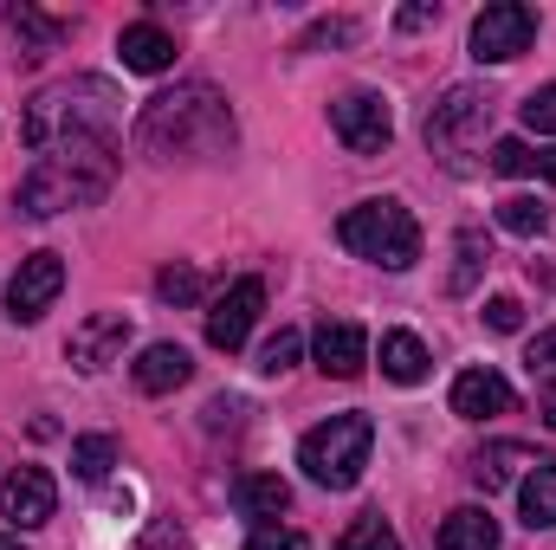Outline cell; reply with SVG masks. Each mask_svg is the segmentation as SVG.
Instances as JSON below:
<instances>
[{
	"label": "cell",
	"mask_w": 556,
	"mask_h": 550,
	"mask_svg": "<svg viewBox=\"0 0 556 550\" xmlns=\"http://www.w3.org/2000/svg\"><path fill=\"white\" fill-rule=\"evenodd\" d=\"M137 149L149 162H194L233 149V104L214 85H175L137 117Z\"/></svg>",
	"instance_id": "cell-1"
},
{
	"label": "cell",
	"mask_w": 556,
	"mask_h": 550,
	"mask_svg": "<svg viewBox=\"0 0 556 550\" xmlns=\"http://www.w3.org/2000/svg\"><path fill=\"white\" fill-rule=\"evenodd\" d=\"M26 149H72V142H111L117 137V85L111 78H65V85H46L33 104H26V124H20Z\"/></svg>",
	"instance_id": "cell-2"
},
{
	"label": "cell",
	"mask_w": 556,
	"mask_h": 550,
	"mask_svg": "<svg viewBox=\"0 0 556 550\" xmlns=\"http://www.w3.org/2000/svg\"><path fill=\"white\" fill-rule=\"evenodd\" d=\"M117 182V155L111 142H72V149H46L26 175H20V214L52 221L65 208H91L104 201Z\"/></svg>",
	"instance_id": "cell-3"
},
{
	"label": "cell",
	"mask_w": 556,
	"mask_h": 550,
	"mask_svg": "<svg viewBox=\"0 0 556 550\" xmlns=\"http://www.w3.org/2000/svg\"><path fill=\"white\" fill-rule=\"evenodd\" d=\"M369 447H376L369 414H330L298 440V466H304V479H317L330 492H350L363 479V466H369Z\"/></svg>",
	"instance_id": "cell-4"
},
{
	"label": "cell",
	"mask_w": 556,
	"mask_h": 550,
	"mask_svg": "<svg viewBox=\"0 0 556 550\" xmlns=\"http://www.w3.org/2000/svg\"><path fill=\"white\" fill-rule=\"evenodd\" d=\"M337 240L356 253V260H376L389 273H408L420 260V227L402 201H356L343 221H337Z\"/></svg>",
	"instance_id": "cell-5"
},
{
	"label": "cell",
	"mask_w": 556,
	"mask_h": 550,
	"mask_svg": "<svg viewBox=\"0 0 556 550\" xmlns=\"http://www.w3.org/2000/svg\"><path fill=\"white\" fill-rule=\"evenodd\" d=\"M492 130V98L472 91V85H453L433 111H427V149L446 162V168H466V155L485 142Z\"/></svg>",
	"instance_id": "cell-6"
},
{
	"label": "cell",
	"mask_w": 556,
	"mask_h": 550,
	"mask_svg": "<svg viewBox=\"0 0 556 550\" xmlns=\"http://www.w3.org/2000/svg\"><path fill=\"white\" fill-rule=\"evenodd\" d=\"M531 39H538V13L525 0H492L472 20V59L479 65H511L518 52H531Z\"/></svg>",
	"instance_id": "cell-7"
},
{
	"label": "cell",
	"mask_w": 556,
	"mask_h": 550,
	"mask_svg": "<svg viewBox=\"0 0 556 550\" xmlns=\"http://www.w3.org/2000/svg\"><path fill=\"white\" fill-rule=\"evenodd\" d=\"M330 130L350 155H382L395 142V111H389L382 91H350V98L330 104Z\"/></svg>",
	"instance_id": "cell-8"
},
{
	"label": "cell",
	"mask_w": 556,
	"mask_h": 550,
	"mask_svg": "<svg viewBox=\"0 0 556 550\" xmlns=\"http://www.w3.org/2000/svg\"><path fill=\"white\" fill-rule=\"evenodd\" d=\"M59 291H65V260L59 253H26L20 273L7 278V317L13 324H39Z\"/></svg>",
	"instance_id": "cell-9"
},
{
	"label": "cell",
	"mask_w": 556,
	"mask_h": 550,
	"mask_svg": "<svg viewBox=\"0 0 556 550\" xmlns=\"http://www.w3.org/2000/svg\"><path fill=\"white\" fill-rule=\"evenodd\" d=\"M260 311H266V285H260V278H233V285L214 298V311H207V343L233 357V350L253 337Z\"/></svg>",
	"instance_id": "cell-10"
},
{
	"label": "cell",
	"mask_w": 556,
	"mask_h": 550,
	"mask_svg": "<svg viewBox=\"0 0 556 550\" xmlns=\"http://www.w3.org/2000/svg\"><path fill=\"white\" fill-rule=\"evenodd\" d=\"M52 512H59V486H52L46 466H13V473L0 479V518H7V525L33 532V525H46Z\"/></svg>",
	"instance_id": "cell-11"
},
{
	"label": "cell",
	"mask_w": 556,
	"mask_h": 550,
	"mask_svg": "<svg viewBox=\"0 0 556 550\" xmlns=\"http://www.w3.org/2000/svg\"><path fill=\"white\" fill-rule=\"evenodd\" d=\"M124 343H130V317H124V311H91V317L72 330L65 357H72V370L98 376L104 363H117V357H124Z\"/></svg>",
	"instance_id": "cell-12"
},
{
	"label": "cell",
	"mask_w": 556,
	"mask_h": 550,
	"mask_svg": "<svg viewBox=\"0 0 556 550\" xmlns=\"http://www.w3.org/2000/svg\"><path fill=\"white\" fill-rule=\"evenodd\" d=\"M317 370L337 376V383H356V376L369 370V330L350 324V317L324 324V330H317Z\"/></svg>",
	"instance_id": "cell-13"
},
{
	"label": "cell",
	"mask_w": 556,
	"mask_h": 550,
	"mask_svg": "<svg viewBox=\"0 0 556 550\" xmlns=\"http://www.w3.org/2000/svg\"><path fill=\"white\" fill-rule=\"evenodd\" d=\"M453 414H459V421L511 414V383H505L498 370H466V376H453Z\"/></svg>",
	"instance_id": "cell-14"
},
{
	"label": "cell",
	"mask_w": 556,
	"mask_h": 550,
	"mask_svg": "<svg viewBox=\"0 0 556 550\" xmlns=\"http://www.w3.org/2000/svg\"><path fill=\"white\" fill-rule=\"evenodd\" d=\"M194 376V357L181 350V343H149L137 357V389L142 396H168V389H181Z\"/></svg>",
	"instance_id": "cell-15"
},
{
	"label": "cell",
	"mask_w": 556,
	"mask_h": 550,
	"mask_svg": "<svg viewBox=\"0 0 556 550\" xmlns=\"http://www.w3.org/2000/svg\"><path fill=\"white\" fill-rule=\"evenodd\" d=\"M117 52H124V72H168L175 65V39L155 26V20H137L117 33Z\"/></svg>",
	"instance_id": "cell-16"
},
{
	"label": "cell",
	"mask_w": 556,
	"mask_h": 550,
	"mask_svg": "<svg viewBox=\"0 0 556 550\" xmlns=\"http://www.w3.org/2000/svg\"><path fill=\"white\" fill-rule=\"evenodd\" d=\"M440 550H498V518L485 505H459L440 518Z\"/></svg>",
	"instance_id": "cell-17"
},
{
	"label": "cell",
	"mask_w": 556,
	"mask_h": 550,
	"mask_svg": "<svg viewBox=\"0 0 556 550\" xmlns=\"http://www.w3.org/2000/svg\"><path fill=\"white\" fill-rule=\"evenodd\" d=\"M518 512H525L531 532H556V460H538L518 479Z\"/></svg>",
	"instance_id": "cell-18"
},
{
	"label": "cell",
	"mask_w": 556,
	"mask_h": 550,
	"mask_svg": "<svg viewBox=\"0 0 556 550\" xmlns=\"http://www.w3.org/2000/svg\"><path fill=\"white\" fill-rule=\"evenodd\" d=\"M518 466H538V453H531V447H518V440H492V447H479V453H472V466H466V473H472L485 492H498V486H511V479H518Z\"/></svg>",
	"instance_id": "cell-19"
},
{
	"label": "cell",
	"mask_w": 556,
	"mask_h": 550,
	"mask_svg": "<svg viewBox=\"0 0 556 550\" xmlns=\"http://www.w3.org/2000/svg\"><path fill=\"white\" fill-rule=\"evenodd\" d=\"M382 376L402 383V389H415L420 376H427V343H420L415 330H389L382 337Z\"/></svg>",
	"instance_id": "cell-20"
},
{
	"label": "cell",
	"mask_w": 556,
	"mask_h": 550,
	"mask_svg": "<svg viewBox=\"0 0 556 550\" xmlns=\"http://www.w3.org/2000/svg\"><path fill=\"white\" fill-rule=\"evenodd\" d=\"M233 505H240L247 518H278V512L291 505V486H285L278 473H247V479L233 486Z\"/></svg>",
	"instance_id": "cell-21"
},
{
	"label": "cell",
	"mask_w": 556,
	"mask_h": 550,
	"mask_svg": "<svg viewBox=\"0 0 556 550\" xmlns=\"http://www.w3.org/2000/svg\"><path fill=\"white\" fill-rule=\"evenodd\" d=\"M492 168H498V175H538V182H556V155L551 149H531L525 137L492 142Z\"/></svg>",
	"instance_id": "cell-22"
},
{
	"label": "cell",
	"mask_w": 556,
	"mask_h": 550,
	"mask_svg": "<svg viewBox=\"0 0 556 550\" xmlns=\"http://www.w3.org/2000/svg\"><path fill=\"white\" fill-rule=\"evenodd\" d=\"M453 253H459V266H453V278H446V291H453V298H466V291L479 285V273H485L492 247H485V234H479V227H466V234L453 240Z\"/></svg>",
	"instance_id": "cell-23"
},
{
	"label": "cell",
	"mask_w": 556,
	"mask_h": 550,
	"mask_svg": "<svg viewBox=\"0 0 556 550\" xmlns=\"http://www.w3.org/2000/svg\"><path fill=\"white\" fill-rule=\"evenodd\" d=\"M498 227L518 234V240H538V234L551 227V208L531 201V195H511V201H498Z\"/></svg>",
	"instance_id": "cell-24"
},
{
	"label": "cell",
	"mask_w": 556,
	"mask_h": 550,
	"mask_svg": "<svg viewBox=\"0 0 556 550\" xmlns=\"http://www.w3.org/2000/svg\"><path fill=\"white\" fill-rule=\"evenodd\" d=\"M111 466H117V440H111V434H85V440H72V473H78V479L98 486Z\"/></svg>",
	"instance_id": "cell-25"
},
{
	"label": "cell",
	"mask_w": 556,
	"mask_h": 550,
	"mask_svg": "<svg viewBox=\"0 0 556 550\" xmlns=\"http://www.w3.org/2000/svg\"><path fill=\"white\" fill-rule=\"evenodd\" d=\"M330 550H402V538H395V525H389L382 512H363Z\"/></svg>",
	"instance_id": "cell-26"
},
{
	"label": "cell",
	"mask_w": 556,
	"mask_h": 550,
	"mask_svg": "<svg viewBox=\"0 0 556 550\" xmlns=\"http://www.w3.org/2000/svg\"><path fill=\"white\" fill-rule=\"evenodd\" d=\"M7 26H13L20 39H33L39 52H46V46H59V39L72 33V20H52V13H39V7H13V13H7Z\"/></svg>",
	"instance_id": "cell-27"
},
{
	"label": "cell",
	"mask_w": 556,
	"mask_h": 550,
	"mask_svg": "<svg viewBox=\"0 0 556 550\" xmlns=\"http://www.w3.org/2000/svg\"><path fill=\"white\" fill-rule=\"evenodd\" d=\"M155 298H162V304H194V298H201V273H194V266H162V273H155Z\"/></svg>",
	"instance_id": "cell-28"
},
{
	"label": "cell",
	"mask_w": 556,
	"mask_h": 550,
	"mask_svg": "<svg viewBox=\"0 0 556 550\" xmlns=\"http://www.w3.org/2000/svg\"><path fill=\"white\" fill-rule=\"evenodd\" d=\"M298 357H304V337H298V330H278V337L260 343V370H266V376H285Z\"/></svg>",
	"instance_id": "cell-29"
},
{
	"label": "cell",
	"mask_w": 556,
	"mask_h": 550,
	"mask_svg": "<svg viewBox=\"0 0 556 550\" xmlns=\"http://www.w3.org/2000/svg\"><path fill=\"white\" fill-rule=\"evenodd\" d=\"M518 111H525V130L531 137H556V85H538Z\"/></svg>",
	"instance_id": "cell-30"
},
{
	"label": "cell",
	"mask_w": 556,
	"mask_h": 550,
	"mask_svg": "<svg viewBox=\"0 0 556 550\" xmlns=\"http://www.w3.org/2000/svg\"><path fill=\"white\" fill-rule=\"evenodd\" d=\"M247 550H311V538L291 532V525H260V532L247 538Z\"/></svg>",
	"instance_id": "cell-31"
},
{
	"label": "cell",
	"mask_w": 556,
	"mask_h": 550,
	"mask_svg": "<svg viewBox=\"0 0 556 550\" xmlns=\"http://www.w3.org/2000/svg\"><path fill=\"white\" fill-rule=\"evenodd\" d=\"M485 324H492V330H505V337H511V330H518V324H525V304H518V298H505V291H498V298H485Z\"/></svg>",
	"instance_id": "cell-32"
},
{
	"label": "cell",
	"mask_w": 556,
	"mask_h": 550,
	"mask_svg": "<svg viewBox=\"0 0 556 550\" xmlns=\"http://www.w3.org/2000/svg\"><path fill=\"white\" fill-rule=\"evenodd\" d=\"M525 363H531V376H544V383H551V376H556V330H538V337H531Z\"/></svg>",
	"instance_id": "cell-33"
},
{
	"label": "cell",
	"mask_w": 556,
	"mask_h": 550,
	"mask_svg": "<svg viewBox=\"0 0 556 550\" xmlns=\"http://www.w3.org/2000/svg\"><path fill=\"white\" fill-rule=\"evenodd\" d=\"M324 39H356V26H350V20H324V26H311V33H304V52H311V46H324Z\"/></svg>",
	"instance_id": "cell-34"
},
{
	"label": "cell",
	"mask_w": 556,
	"mask_h": 550,
	"mask_svg": "<svg viewBox=\"0 0 556 550\" xmlns=\"http://www.w3.org/2000/svg\"><path fill=\"white\" fill-rule=\"evenodd\" d=\"M433 20H440V7H427V0H420V7H402V13H395V26H402V33H420V26H433Z\"/></svg>",
	"instance_id": "cell-35"
},
{
	"label": "cell",
	"mask_w": 556,
	"mask_h": 550,
	"mask_svg": "<svg viewBox=\"0 0 556 550\" xmlns=\"http://www.w3.org/2000/svg\"><path fill=\"white\" fill-rule=\"evenodd\" d=\"M538 414H544V421L556 427V376L544 383V389H538Z\"/></svg>",
	"instance_id": "cell-36"
},
{
	"label": "cell",
	"mask_w": 556,
	"mask_h": 550,
	"mask_svg": "<svg viewBox=\"0 0 556 550\" xmlns=\"http://www.w3.org/2000/svg\"><path fill=\"white\" fill-rule=\"evenodd\" d=\"M0 550H26V545H20V538H0Z\"/></svg>",
	"instance_id": "cell-37"
}]
</instances>
